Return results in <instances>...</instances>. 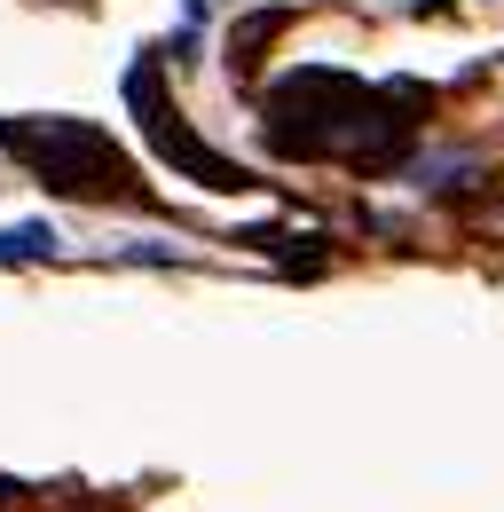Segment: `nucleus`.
<instances>
[{"label":"nucleus","mask_w":504,"mask_h":512,"mask_svg":"<svg viewBox=\"0 0 504 512\" xmlns=\"http://www.w3.org/2000/svg\"><path fill=\"white\" fill-rule=\"evenodd\" d=\"M394 87L371 95L339 71H300L268 95V142L284 158H371L378 142H394Z\"/></svg>","instance_id":"f257e3e1"},{"label":"nucleus","mask_w":504,"mask_h":512,"mask_svg":"<svg viewBox=\"0 0 504 512\" xmlns=\"http://www.w3.org/2000/svg\"><path fill=\"white\" fill-rule=\"evenodd\" d=\"M0 150H16V158L48 182V190L87 197V205L142 197V190H134L126 150H119L103 127H87V119H8V127H0Z\"/></svg>","instance_id":"f03ea898"},{"label":"nucleus","mask_w":504,"mask_h":512,"mask_svg":"<svg viewBox=\"0 0 504 512\" xmlns=\"http://www.w3.org/2000/svg\"><path fill=\"white\" fill-rule=\"evenodd\" d=\"M126 103L142 111V134L158 142L166 166H182L189 182H205V190H245V166H229L221 150H205V142L174 119V103L158 95V64H134V71H126Z\"/></svg>","instance_id":"7ed1b4c3"},{"label":"nucleus","mask_w":504,"mask_h":512,"mask_svg":"<svg viewBox=\"0 0 504 512\" xmlns=\"http://www.w3.org/2000/svg\"><path fill=\"white\" fill-rule=\"evenodd\" d=\"M0 260H56V229H48V221H16V229H0Z\"/></svg>","instance_id":"20e7f679"}]
</instances>
